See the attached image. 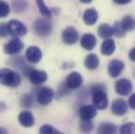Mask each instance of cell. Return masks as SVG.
<instances>
[{
    "label": "cell",
    "mask_w": 135,
    "mask_h": 134,
    "mask_svg": "<svg viewBox=\"0 0 135 134\" xmlns=\"http://www.w3.org/2000/svg\"><path fill=\"white\" fill-rule=\"evenodd\" d=\"M0 83L8 87H18L21 83V78L17 72L4 68L0 70Z\"/></svg>",
    "instance_id": "obj_1"
},
{
    "label": "cell",
    "mask_w": 135,
    "mask_h": 134,
    "mask_svg": "<svg viewBox=\"0 0 135 134\" xmlns=\"http://www.w3.org/2000/svg\"><path fill=\"white\" fill-rule=\"evenodd\" d=\"M92 100L97 108L106 109L108 106V99L105 91V88L102 85H97L92 88Z\"/></svg>",
    "instance_id": "obj_2"
},
{
    "label": "cell",
    "mask_w": 135,
    "mask_h": 134,
    "mask_svg": "<svg viewBox=\"0 0 135 134\" xmlns=\"http://www.w3.org/2000/svg\"><path fill=\"white\" fill-rule=\"evenodd\" d=\"M35 32L38 34L39 36H47L51 33L52 26L49 20H47L46 18H41L38 19L35 22Z\"/></svg>",
    "instance_id": "obj_3"
},
{
    "label": "cell",
    "mask_w": 135,
    "mask_h": 134,
    "mask_svg": "<svg viewBox=\"0 0 135 134\" xmlns=\"http://www.w3.org/2000/svg\"><path fill=\"white\" fill-rule=\"evenodd\" d=\"M7 28L8 33L13 36H24L27 33L26 26L18 20H11L7 24Z\"/></svg>",
    "instance_id": "obj_4"
},
{
    "label": "cell",
    "mask_w": 135,
    "mask_h": 134,
    "mask_svg": "<svg viewBox=\"0 0 135 134\" xmlns=\"http://www.w3.org/2000/svg\"><path fill=\"white\" fill-rule=\"evenodd\" d=\"M22 48H23L22 41L18 38H14L4 46V52L7 55H16L20 52Z\"/></svg>",
    "instance_id": "obj_5"
},
{
    "label": "cell",
    "mask_w": 135,
    "mask_h": 134,
    "mask_svg": "<svg viewBox=\"0 0 135 134\" xmlns=\"http://www.w3.org/2000/svg\"><path fill=\"white\" fill-rule=\"evenodd\" d=\"M54 98V91L52 89L48 87H44L39 90L38 95H37V100L40 105H48Z\"/></svg>",
    "instance_id": "obj_6"
},
{
    "label": "cell",
    "mask_w": 135,
    "mask_h": 134,
    "mask_svg": "<svg viewBox=\"0 0 135 134\" xmlns=\"http://www.w3.org/2000/svg\"><path fill=\"white\" fill-rule=\"evenodd\" d=\"M115 90L120 95H127L132 90V84L127 79H120L115 83Z\"/></svg>",
    "instance_id": "obj_7"
},
{
    "label": "cell",
    "mask_w": 135,
    "mask_h": 134,
    "mask_svg": "<svg viewBox=\"0 0 135 134\" xmlns=\"http://www.w3.org/2000/svg\"><path fill=\"white\" fill-rule=\"evenodd\" d=\"M62 39L66 44H74L79 39L78 31L72 26H68L63 31Z\"/></svg>",
    "instance_id": "obj_8"
},
{
    "label": "cell",
    "mask_w": 135,
    "mask_h": 134,
    "mask_svg": "<svg viewBox=\"0 0 135 134\" xmlns=\"http://www.w3.org/2000/svg\"><path fill=\"white\" fill-rule=\"evenodd\" d=\"M83 83V78L79 72H71L69 73L66 79V85L70 89H76L81 87Z\"/></svg>",
    "instance_id": "obj_9"
},
{
    "label": "cell",
    "mask_w": 135,
    "mask_h": 134,
    "mask_svg": "<svg viewBox=\"0 0 135 134\" xmlns=\"http://www.w3.org/2000/svg\"><path fill=\"white\" fill-rule=\"evenodd\" d=\"M95 115L97 110L92 105H84L80 108V117L82 121H91Z\"/></svg>",
    "instance_id": "obj_10"
},
{
    "label": "cell",
    "mask_w": 135,
    "mask_h": 134,
    "mask_svg": "<svg viewBox=\"0 0 135 134\" xmlns=\"http://www.w3.org/2000/svg\"><path fill=\"white\" fill-rule=\"evenodd\" d=\"M28 78L31 80V82L34 85H40L42 83H44L47 79V74L45 71L42 70H36V69H32L28 73Z\"/></svg>",
    "instance_id": "obj_11"
},
{
    "label": "cell",
    "mask_w": 135,
    "mask_h": 134,
    "mask_svg": "<svg viewBox=\"0 0 135 134\" xmlns=\"http://www.w3.org/2000/svg\"><path fill=\"white\" fill-rule=\"evenodd\" d=\"M111 110L116 115H124V114H126L127 111H128V106H127L126 100H122V99L115 100L112 103Z\"/></svg>",
    "instance_id": "obj_12"
},
{
    "label": "cell",
    "mask_w": 135,
    "mask_h": 134,
    "mask_svg": "<svg viewBox=\"0 0 135 134\" xmlns=\"http://www.w3.org/2000/svg\"><path fill=\"white\" fill-rule=\"evenodd\" d=\"M125 68V64L124 62H122L120 60H113L110 62L109 67H108V71L109 74L112 78H116L117 75L120 74V72L123 71V69Z\"/></svg>",
    "instance_id": "obj_13"
},
{
    "label": "cell",
    "mask_w": 135,
    "mask_h": 134,
    "mask_svg": "<svg viewBox=\"0 0 135 134\" xmlns=\"http://www.w3.org/2000/svg\"><path fill=\"white\" fill-rule=\"evenodd\" d=\"M42 58V51L37 46H31L26 49V59L31 63H38Z\"/></svg>",
    "instance_id": "obj_14"
},
{
    "label": "cell",
    "mask_w": 135,
    "mask_h": 134,
    "mask_svg": "<svg viewBox=\"0 0 135 134\" xmlns=\"http://www.w3.org/2000/svg\"><path fill=\"white\" fill-rule=\"evenodd\" d=\"M95 44H97V39L91 34H85L82 37V39H81V45H82V47H84L87 50L93 49L94 46H95Z\"/></svg>",
    "instance_id": "obj_15"
},
{
    "label": "cell",
    "mask_w": 135,
    "mask_h": 134,
    "mask_svg": "<svg viewBox=\"0 0 135 134\" xmlns=\"http://www.w3.org/2000/svg\"><path fill=\"white\" fill-rule=\"evenodd\" d=\"M18 119H19V123L24 126V127H32L35 124V118L34 115L30 112V111H22L19 116H18Z\"/></svg>",
    "instance_id": "obj_16"
},
{
    "label": "cell",
    "mask_w": 135,
    "mask_h": 134,
    "mask_svg": "<svg viewBox=\"0 0 135 134\" xmlns=\"http://www.w3.org/2000/svg\"><path fill=\"white\" fill-rule=\"evenodd\" d=\"M98 12L94 9V8H88L85 13H84V16H83V19L85 21V23L87 25H92L97 22L98 20Z\"/></svg>",
    "instance_id": "obj_17"
},
{
    "label": "cell",
    "mask_w": 135,
    "mask_h": 134,
    "mask_svg": "<svg viewBox=\"0 0 135 134\" xmlns=\"http://www.w3.org/2000/svg\"><path fill=\"white\" fill-rule=\"evenodd\" d=\"M115 50V43L112 39H106L102 44V54L105 56H110Z\"/></svg>",
    "instance_id": "obj_18"
},
{
    "label": "cell",
    "mask_w": 135,
    "mask_h": 134,
    "mask_svg": "<svg viewBox=\"0 0 135 134\" xmlns=\"http://www.w3.org/2000/svg\"><path fill=\"white\" fill-rule=\"evenodd\" d=\"M100 65V61L97 55L94 54H90L86 57L85 59V66L88 69H97Z\"/></svg>",
    "instance_id": "obj_19"
},
{
    "label": "cell",
    "mask_w": 135,
    "mask_h": 134,
    "mask_svg": "<svg viewBox=\"0 0 135 134\" xmlns=\"http://www.w3.org/2000/svg\"><path fill=\"white\" fill-rule=\"evenodd\" d=\"M120 25H122V28L125 31V32H130V31H133L135 28V20L129 15L125 16L120 22Z\"/></svg>",
    "instance_id": "obj_20"
},
{
    "label": "cell",
    "mask_w": 135,
    "mask_h": 134,
    "mask_svg": "<svg viewBox=\"0 0 135 134\" xmlns=\"http://www.w3.org/2000/svg\"><path fill=\"white\" fill-rule=\"evenodd\" d=\"M117 128L111 123H103L99 128V134H115Z\"/></svg>",
    "instance_id": "obj_21"
},
{
    "label": "cell",
    "mask_w": 135,
    "mask_h": 134,
    "mask_svg": "<svg viewBox=\"0 0 135 134\" xmlns=\"http://www.w3.org/2000/svg\"><path fill=\"white\" fill-rule=\"evenodd\" d=\"M98 31H99L100 37L104 38L105 40H106V39H110V37L113 35L112 26H110V25H108V24H106V23L101 24V25L99 26V30H98Z\"/></svg>",
    "instance_id": "obj_22"
},
{
    "label": "cell",
    "mask_w": 135,
    "mask_h": 134,
    "mask_svg": "<svg viewBox=\"0 0 135 134\" xmlns=\"http://www.w3.org/2000/svg\"><path fill=\"white\" fill-rule=\"evenodd\" d=\"M119 133L120 134H135V124H133V123L124 124V125L120 127Z\"/></svg>",
    "instance_id": "obj_23"
},
{
    "label": "cell",
    "mask_w": 135,
    "mask_h": 134,
    "mask_svg": "<svg viewBox=\"0 0 135 134\" xmlns=\"http://www.w3.org/2000/svg\"><path fill=\"white\" fill-rule=\"evenodd\" d=\"M37 4H38V6H39V8H40V13H41L43 16H45L46 18L51 17V12H50V9H48V8L46 7V5H45V3H44L43 1L38 0V1H37Z\"/></svg>",
    "instance_id": "obj_24"
},
{
    "label": "cell",
    "mask_w": 135,
    "mask_h": 134,
    "mask_svg": "<svg viewBox=\"0 0 135 134\" xmlns=\"http://www.w3.org/2000/svg\"><path fill=\"white\" fill-rule=\"evenodd\" d=\"M40 134H63V133L59 132L58 130H56L54 127H51L49 125H44L40 129Z\"/></svg>",
    "instance_id": "obj_25"
},
{
    "label": "cell",
    "mask_w": 135,
    "mask_h": 134,
    "mask_svg": "<svg viewBox=\"0 0 135 134\" xmlns=\"http://www.w3.org/2000/svg\"><path fill=\"white\" fill-rule=\"evenodd\" d=\"M9 5L6 2L0 1V18H4L9 14Z\"/></svg>",
    "instance_id": "obj_26"
},
{
    "label": "cell",
    "mask_w": 135,
    "mask_h": 134,
    "mask_svg": "<svg viewBox=\"0 0 135 134\" xmlns=\"http://www.w3.org/2000/svg\"><path fill=\"white\" fill-rule=\"evenodd\" d=\"M112 30H113V35H115L116 37H124L125 35V31L122 28V25H120V22H115L114 25L112 26Z\"/></svg>",
    "instance_id": "obj_27"
},
{
    "label": "cell",
    "mask_w": 135,
    "mask_h": 134,
    "mask_svg": "<svg viewBox=\"0 0 135 134\" xmlns=\"http://www.w3.org/2000/svg\"><path fill=\"white\" fill-rule=\"evenodd\" d=\"M80 127L83 132H90L93 129V123L91 121H82Z\"/></svg>",
    "instance_id": "obj_28"
},
{
    "label": "cell",
    "mask_w": 135,
    "mask_h": 134,
    "mask_svg": "<svg viewBox=\"0 0 135 134\" xmlns=\"http://www.w3.org/2000/svg\"><path fill=\"white\" fill-rule=\"evenodd\" d=\"M8 28H7V24L5 23H1L0 24V37H5L6 35H8Z\"/></svg>",
    "instance_id": "obj_29"
},
{
    "label": "cell",
    "mask_w": 135,
    "mask_h": 134,
    "mask_svg": "<svg viewBox=\"0 0 135 134\" xmlns=\"http://www.w3.org/2000/svg\"><path fill=\"white\" fill-rule=\"evenodd\" d=\"M32 99H31V97L30 95H25V97H23V99H22V105L23 106H25V107H30L31 105H32Z\"/></svg>",
    "instance_id": "obj_30"
},
{
    "label": "cell",
    "mask_w": 135,
    "mask_h": 134,
    "mask_svg": "<svg viewBox=\"0 0 135 134\" xmlns=\"http://www.w3.org/2000/svg\"><path fill=\"white\" fill-rule=\"evenodd\" d=\"M129 105L132 109H135V93H133L129 99Z\"/></svg>",
    "instance_id": "obj_31"
},
{
    "label": "cell",
    "mask_w": 135,
    "mask_h": 134,
    "mask_svg": "<svg viewBox=\"0 0 135 134\" xmlns=\"http://www.w3.org/2000/svg\"><path fill=\"white\" fill-rule=\"evenodd\" d=\"M129 58H130L131 61L135 62V47H133V48L130 50V52H129Z\"/></svg>",
    "instance_id": "obj_32"
},
{
    "label": "cell",
    "mask_w": 135,
    "mask_h": 134,
    "mask_svg": "<svg viewBox=\"0 0 135 134\" xmlns=\"http://www.w3.org/2000/svg\"><path fill=\"white\" fill-rule=\"evenodd\" d=\"M115 2L117 4H127L130 2V0H115Z\"/></svg>",
    "instance_id": "obj_33"
},
{
    "label": "cell",
    "mask_w": 135,
    "mask_h": 134,
    "mask_svg": "<svg viewBox=\"0 0 135 134\" xmlns=\"http://www.w3.org/2000/svg\"><path fill=\"white\" fill-rule=\"evenodd\" d=\"M0 134H8V132H7V130H6V129H4V128L0 127Z\"/></svg>",
    "instance_id": "obj_34"
}]
</instances>
